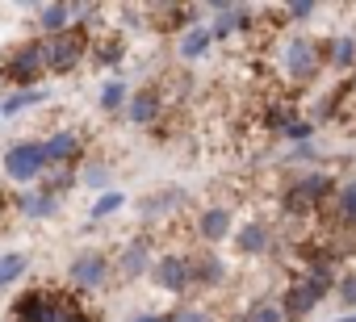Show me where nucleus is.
<instances>
[{"label":"nucleus","instance_id":"36","mask_svg":"<svg viewBox=\"0 0 356 322\" xmlns=\"http://www.w3.org/2000/svg\"><path fill=\"white\" fill-rule=\"evenodd\" d=\"M335 322H356V314H339V318H335Z\"/></svg>","mask_w":356,"mask_h":322},{"label":"nucleus","instance_id":"4","mask_svg":"<svg viewBox=\"0 0 356 322\" xmlns=\"http://www.w3.org/2000/svg\"><path fill=\"white\" fill-rule=\"evenodd\" d=\"M0 168H5V176H9L17 189H34V185L47 176V168H51L47 142H42V138H17V142L5 151V159H0Z\"/></svg>","mask_w":356,"mask_h":322},{"label":"nucleus","instance_id":"27","mask_svg":"<svg viewBox=\"0 0 356 322\" xmlns=\"http://www.w3.org/2000/svg\"><path fill=\"white\" fill-rule=\"evenodd\" d=\"M130 205V197L122 193V189H109V193H101V197H92V205H88V222H105V218H113V214H122Z\"/></svg>","mask_w":356,"mask_h":322},{"label":"nucleus","instance_id":"21","mask_svg":"<svg viewBox=\"0 0 356 322\" xmlns=\"http://www.w3.org/2000/svg\"><path fill=\"white\" fill-rule=\"evenodd\" d=\"M88 59H92V67L118 71V67L126 63V38H122V34H113V30H109V34H101V38L92 42V55H88Z\"/></svg>","mask_w":356,"mask_h":322},{"label":"nucleus","instance_id":"25","mask_svg":"<svg viewBox=\"0 0 356 322\" xmlns=\"http://www.w3.org/2000/svg\"><path fill=\"white\" fill-rule=\"evenodd\" d=\"M30 255L26 251H5V255H0V293H5V289H17L22 280H26V272H30Z\"/></svg>","mask_w":356,"mask_h":322},{"label":"nucleus","instance_id":"19","mask_svg":"<svg viewBox=\"0 0 356 322\" xmlns=\"http://www.w3.org/2000/svg\"><path fill=\"white\" fill-rule=\"evenodd\" d=\"M327 218H331V226H335V230L356 235V176H348V180L339 185V193H335V201H331Z\"/></svg>","mask_w":356,"mask_h":322},{"label":"nucleus","instance_id":"5","mask_svg":"<svg viewBox=\"0 0 356 322\" xmlns=\"http://www.w3.org/2000/svg\"><path fill=\"white\" fill-rule=\"evenodd\" d=\"M113 285V255L101 251V247H80L72 260H67V289L88 297V293H101Z\"/></svg>","mask_w":356,"mask_h":322},{"label":"nucleus","instance_id":"34","mask_svg":"<svg viewBox=\"0 0 356 322\" xmlns=\"http://www.w3.org/2000/svg\"><path fill=\"white\" fill-rule=\"evenodd\" d=\"M130 322H172V314H155V310H147V314H134Z\"/></svg>","mask_w":356,"mask_h":322},{"label":"nucleus","instance_id":"18","mask_svg":"<svg viewBox=\"0 0 356 322\" xmlns=\"http://www.w3.org/2000/svg\"><path fill=\"white\" fill-rule=\"evenodd\" d=\"M323 63H327V71H356V38L352 34H331V38H323Z\"/></svg>","mask_w":356,"mask_h":322},{"label":"nucleus","instance_id":"28","mask_svg":"<svg viewBox=\"0 0 356 322\" xmlns=\"http://www.w3.org/2000/svg\"><path fill=\"white\" fill-rule=\"evenodd\" d=\"M243 314H248V322H289L277 297H256V301H252Z\"/></svg>","mask_w":356,"mask_h":322},{"label":"nucleus","instance_id":"30","mask_svg":"<svg viewBox=\"0 0 356 322\" xmlns=\"http://www.w3.org/2000/svg\"><path fill=\"white\" fill-rule=\"evenodd\" d=\"M318 13L314 0H293V5H281V26H298V22H310Z\"/></svg>","mask_w":356,"mask_h":322},{"label":"nucleus","instance_id":"10","mask_svg":"<svg viewBox=\"0 0 356 322\" xmlns=\"http://www.w3.org/2000/svg\"><path fill=\"white\" fill-rule=\"evenodd\" d=\"M47 155L55 168H84V155H88V138L76 126H55L47 138Z\"/></svg>","mask_w":356,"mask_h":322},{"label":"nucleus","instance_id":"13","mask_svg":"<svg viewBox=\"0 0 356 322\" xmlns=\"http://www.w3.org/2000/svg\"><path fill=\"white\" fill-rule=\"evenodd\" d=\"M9 205H13V214L26 218V222H51V218H59V210H63V201L51 197V193H42L38 185H34V189H17Z\"/></svg>","mask_w":356,"mask_h":322},{"label":"nucleus","instance_id":"15","mask_svg":"<svg viewBox=\"0 0 356 322\" xmlns=\"http://www.w3.org/2000/svg\"><path fill=\"white\" fill-rule=\"evenodd\" d=\"M189 205V193L185 189H155V193H147V197H138V218L143 222H163V218H176Z\"/></svg>","mask_w":356,"mask_h":322},{"label":"nucleus","instance_id":"33","mask_svg":"<svg viewBox=\"0 0 356 322\" xmlns=\"http://www.w3.org/2000/svg\"><path fill=\"white\" fill-rule=\"evenodd\" d=\"M172 322H218L210 310H197V305H185V310H172Z\"/></svg>","mask_w":356,"mask_h":322},{"label":"nucleus","instance_id":"8","mask_svg":"<svg viewBox=\"0 0 356 322\" xmlns=\"http://www.w3.org/2000/svg\"><path fill=\"white\" fill-rule=\"evenodd\" d=\"M42 55H47V76H72L92 55V38H84L80 30H67V34L42 38Z\"/></svg>","mask_w":356,"mask_h":322},{"label":"nucleus","instance_id":"6","mask_svg":"<svg viewBox=\"0 0 356 322\" xmlns=\"http://www.w3.org/2000/svg\"><path fill=\"white\" fill-rule=\"evenodd\" d=\"M335 293V280L331 276H310V272H293V280L281 289V310H285V318L289 322H302L306 314H314L327 297Z\"/></svg>","mask_w":356,"mask_h":322},{"label":"nucleus","instance_id":"37","mask_svg":"<svg viewBox=\"0 0 356 322\" xmlns=\"http://www.w3.org/2000/svg\"><path fill=\"white\" fill-rule=\"evenodd\" d=\"M348 92H352V84H348ZM352 101H356V92H352Z\"/></svg>","mask_w":356,"mask_h":322},{"label":"nucleus","instance_id":"35","mask_svg":"<svg viewBox=\"0 0 356 322\" xmlns=\"http://www.w3.org/2000/svg\"><path fill=\"white\" fill-rule=\"evenodd\" d=\"M227 322H248V314H231V318H227Z\"/></svg>","mask_w":356,"mask_h":322},{"label":"nucleus","instance_id":"29","mask_svg":"<svg viewBox=\"0 0 356 322\" xmlns=\"http://www.w3.org/2000/svg\"><path fill=\"white\" fill-rule=\"evenodd\" d=\"M314 134H318V126L310 121V113H298V117H293L277 138H285L289 146H298V142H314Z\"/></svg>","mask_w":356,"mask_h":322},{"label":"nucleus","instance_id":"23","mask_svg":"<svg viewBox=\"0 0 356 322\" xmlns=\"http://www.w3.org/2000/svg\"><path fill=\"white\" fill-rule=\"evenodd\" d=\"M38 189L63 201V197H72V193L80 189V168H55V164H51V168H47V176L38 180Z\"/></svg>","mask_w":356,"mask_h":322},{"label":"nucleus","instance_id":"17","mask_svg":"<svg viewBox=\"0 0 356 322\" xmlns=\"http://www.w3.org/2000/svg\"><path fill=\"white\" fill-rule=\"evenodd\" d=\"M34 30H38V38H55V34H67V30H76L72 5H63V0L38 5V9H34Z\"/></svg>","mask_w":356,"mask_h":322},{"label":"nucleus","instance_id":"7","mask_svg":"<svg viewBox=\"0 0 356 322\" xmlns=\"http://www.w3.org/2000/svg\"><path fill=\"white\" fill-rule=\"evenodd\" d=\"M155 260H159V251H155V235L143 230V235L126 239V243L113 251V280H118V285H134V280L151 276Z\"/></svg>","mask_w":356,"mask_h":322},{"label":"nucleus","instance_id":"2","mask_svg":"<svg viewBox=\"0 0 356 322\" xmlns=\"http://www.w3.org/2000/svg\"><path fill=\"white\" fill-rule=\"evenodd\" d=\"M277 71L289 88H310L327 63H323V38H310V34H285L277 42Z\"/></svg>","mask_w":356,"mask_h":322},{"label":"nucleus","instance_id":"14","mask_svg":"<svg viewBox=\"0 0 356 322\" xmlns=\"http://www.w3.org/2000/svg\"><path fill=\"white\" fill-rule=\"evenodd\" d=\"M231 243H235V251L243 260H260V255H268L277 247V235H273V226L264 218H248V222H239V230H235Z\"/></svg>","mask_w":356,"mask_h":322},{"label":"nucleus","instance_id":"1","mask_svg":"<svg viewBox=\"0 0 356 322\" xmlns=\"http://www.w3.org/2000/svg\"><path fill=\"white\" fill-rule=\"evenodd\" d=\"M13 322H97L80 293L59 285H30L13 297Z\"/></svg>","mask_w":356,"mask_h":322},{"label":"nucleus","instance_id":"24","mask_svg":"<svg viewBox=\"0 0 356 322\" xmlns=\"http://www.w3.org/2000/svg\"><path fill=\"white\" fill-rule=\"evenodd\" d=\"M47 101H51L47 88H17V92H9L5 101H0V117H22L26 109H38Z\"/></svg>","mask_w":356,"mask_h":322},{"label":"nucleus","instance_id":"22","mask_svg":"<svg viewBox=\"0 0 356 322\" xmlns=\"http://www.w3.org/2000/svg\"><path fill=\"white\" fill-rule=\"evenodd\" d=\"M130 96H134V88H130V84H126L122 76H109V80L101 84V96H97V105H101V113L118 117V113H126Z\"/></svg>","mask_w":356,"mask_h":322},{"label":"nucleus","instance_id":"20","mask_svg":"<svg viewBox=\"0 0 356 322\" xmlns=\"http://www.w3.org/2000/svg\"><path fill=\"white\" fill-rule=\"evenodd\" d=\"M214 51V30H210V22H197V26H189L181 38H176V55H181L185 63H197V59H206Z\"/></svg>","mask_w":356,"mask_h":322},{"label":"nucleus","instance_id":"3","mask_svg":"<svg viewBox=\"0 0 356 322\" xmlns=\"http://www.w3.org/2000/svg\"><path fill=\"white\" fill-rule=\"evenodd\" d=\"M0 80H5L13 92H17V88H42V80H47L42 38H26V42L9 46L5 59H0Z\"/></svg>","mask_w":356,"mask_h":322},{"label":"nucleus","instance_id":"32","mask_svg":"<svg viewBox=\"0 0 356 322\" xmlns=\"http://www.w3.org/2000/svg\"><path fill=\"white\" fill-rule=\"evenodd\" d=\"M335 297H339L343 310L356 314V268H352V272H339V280H335Z\"/></svg>","mask_w":356,"mask_h":322},{"label":"nucleus","instance_id":"31","mask_svg":"<svg viewBox=\"0 0 356 322\" xmlns=\"http://www.w3.org/2000/svg\"><path fill=\"white\" fill-rule=\"evenodd\" d=\"M281 164H293V168H306V172H310V164H318V146H314V142H298V146L285 151Z\"/></svg>","mask_w":356,"mask_h":322},{"label":"nucleus","instance_id":"26","mask_svg":"<svg viewBox=\"0 0 356 322\" xmlns=\"http://www.w3.org/2000/svg\"><path fill=\"white\" fill-rule=\"evenodd\" d=\"M109 180H113V168L105 164V159H88V164L80 168V189H88V193H97V197L113 189Z\"/></svg>","mask_w":356,"mask_h":322},{"label":"nucleus","instance_id":"9","mask_svg":"<svg viewBox=\"0 0 356 322\" xmlns=\"http://www.w3.org/2000/svg\"><path fill=\"white\" fill-rule=\"evenodd\" d=\"M151 285L172 293V297H185L193 289V255L185 251H159L155 268H151Z\"/></svg>","mask_w":356,"mask_h":322},{"label":"nucleus","instance_id":"12","mask_svg":"<svg viewBox=\"0 0 356 322\" xmlns=\"http://www.w3.org/2000/svg\"><path fill=\"white\" fill-rule=\"evenodd\" d=\"M163 113H168V96H163V88H155V84L134 88V96H130V105H126V121H130V126H138V130H155V126L163 121Z\"/></svg>","mask_w":356,"mask_h":322},{"label":"nucleus","instance_id":"11","mask_svg":"<svg viewBox=\"0 0 356 322\" xmlns=\"http://www.w3.org/2000/svg\"><path fill=\"white\" fill-rule=\"evenodd\" d=\"M235 210L231 205H206V210H197V218H193V235H197V243L202 247H218V243H227V239H235Z\"/></svg>","mask_w":356,"mask_h":322},{"label":"nucleus","instance_id":"16","mask_svg":"<svg viewBox=\"0 0 356 322\" xmlns=\"http://www.w3.org/2000/svg\"><path fill=\"white\" fill-rule=\"evenodd\" d=\"M231 280V264L218 255V251H197L193 255V289L202 293H214Z\"/></svg>","mask_w":356,"mask_h":322}]
</instances>
